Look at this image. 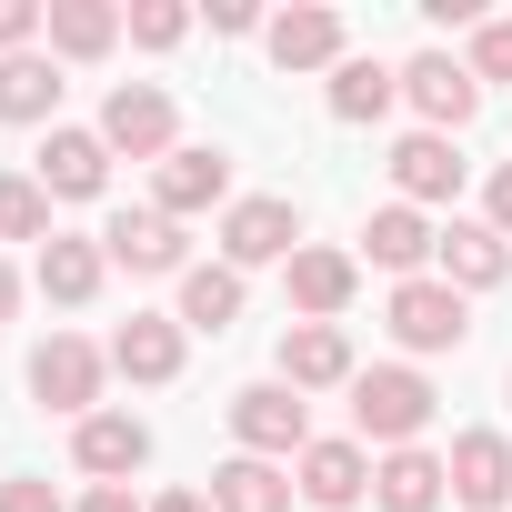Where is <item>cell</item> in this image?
<instances>
[{
	"label": "cell",
	"mask_w": 512,
	"mask_h": 512,
	"mask_svg": "<svg viewBox=\"0 0 512 512\" xmlns=\"http://www.w3.org/2000/svg\"><path fill=\"white\" fill-rule=\"evenodd\" d=\"M422 422H432V382H422L412 362H372V372H352V432H362V442L412 452Z\"/></svg>",
	"instance_id": "cell-1"
},
{
	"label": "cell",
	"mask_w": 512,
	"mask_h": 512,
	"mask_svg": "<svg viewBox=\"0 0 512 512\" xmlns=\"http://www.w3.org/2000/svg\"><path fill=\"white\" fill-rule=\"evenodd\" d=\"M382 322H392V342H402V352H462V342H472V302H462L442 272L392 282V312H382Z\"/></svg>",
	"instance_id": "cell-2"
},
{
	"label": "cell",
	"mask_w": 512,
	"mask_h": 512,
	"mask_svg": "<svg viewBox=\"0 0 512 512\" xmlns=\"http://www.w3.org/2000/svg\"><path fill=\"white\" fill-rule=\"evenodd\" d=\"M231 442L262 452V462H302V452H312L302 392H292V382H251V392H231Z\"/></svg>",
	"instance_id": "cell-3"
},
{
	"label": "cell",
	"mask_w": 512,
	"mask_h": 512,
	"mask_svg": "<svg viewBox=\"0 0 512 512\" xmlns=\"http://www.w3.org/2000/svg\"><path fill=\"white\" fill-rule=\"evenodd\" d=\"M101 372H111V352H91L81 332H51V342L31 352V402L91 422V412H101Z\"/></svg>",
	"instance_id": "cell-4"
},
{
	"label": "cell",
	"mask_w": 512,
	"mask_h": 512,
	"mask_svg": "<svg viewBox=\"0 0 512 512\" xmlns=\"http://www.w3.org/2000/svg\"><path fill=\"white\" fill-rule=\"evenodd\" d=\"M292 251H302V211H292L282 191H262V201H231V211H221V262H231V272L292 262Z\"/></svg>",
	"instance_id": "cell-5"
},
{
	"label": "cell",
	"mask_w": 512,
	"mask_h": 512,
	"mask_svg": "<svg viewBox=\"0 0 512 512\" xmlns=\"http://www.w3.org/2000/svg\"><path fill=\"white\" fill-rule=\"evenodd\" d=\"M101 251H111L131 282H181V272H191V241H181V221H171V211H111Z\"/></svg>",
	"instance_id": "cell-6"
},
{
	"label": "cell",
	"mask_w": 512,
	"mask_h": 512,
	"mask_svg": "<svg viewBox=\"0 0 512 512\" xmlns=\"http://www.w3.org/2000/svg\"><path fill=\"white\" fill-rule=\"evenodd\" d=\"M171 131H181V121H171V91H151V81H121V91L101 101V141L131 151V161H171V151H181Z\"/></svg>",
	"instance_id": "cell-7"
},
{
	"label": "cell",
	"mask_w": 512,
	"mask_h": 512,
	"mask_svg": "<svg viewBox=\"0 0 512 512\" xmlns=\"http://www.w3.org/2000/svg\"><path fill=\"white\" fill-rule=\"evenodd\" d=\"M402 101H412L432 131H462V121L482 111V81H472V61H452V51H422V61H402Z\"/></svg>",
	"instance_id": "cell-8"
},
{
	"label": "cell",
	"mask_w": 512,
	"mask_h": 512,
	"mask_svg": "<svg viewBox=\"0 0 512 512\" xmlns=\"http://www.w3.org/2000/svg\"><path fill=\"white\" fill-rule=\"evenodd\" d=\"M101 181H111V141L51 121V141H41V191H51V201H101Z\"/></svg>",
	"instance_id": "cell-9"
},
{
	"label": "cell",
	"mask_w": 512,
	"mask_h": 512,
	"mask_svg": "<svg viewBox=\"0 0 512 512\" xmlns=\"http://www.w3.org/2000/svg\"><path fill=\"white\" fill-rule=\"evenodd\" d=\"M71 462L101 472V482H131L151 462V422L141 412H91V422H71Z\"/></svg>",
	"instance_id": "cell-10"
},
{
	"label": "cell",
	"mask_w": 512,
	"mask_h": 512,
	"mask_svg": "<svg viewBox=\"0 0 512 512\" xmlns=\"http://www.w3.org/2000/svg\"><path fill=\"white\" fill-rule=\"evenodd\" d=\"M442 472H452V502H462V512H502V502H512V442H502V432H462V442L442 452Z\"/></svg>",
	"instance_id": "cell-11"
},
{
	"label": "cell",
	"mask_w": 512,
	"mask_h": 512,
	"mask_svg": "<svg viewBox=\"0 0 512 512\" xmlns=\"http://www.w3.org/2000/svg\"><path fill=\"white\" fill-rule=\"evenodd\" d=\"M362 362H352V332L342 322H292L282 332V382L292 392H332V382H352Z\"/></svg>",
	"instance_id": "cell-12"
},
{
	"label": "cell",
	"mask_w": 512,
	"mask_h": 512,
	"mask_svg": "<svg viewBox=\"0 0 512 512\" xmlns=\"http://www.w3.org/2000/svg\"><path fill=\"white\" fill-rule=\"evenodd\" d=\"M282 272H292V312H302V322H342V312H352V282H362V272H352V251L302 241Z\"/></svg>",
	"instance_id": "cell-13"
},
{
	"label": "cell",
	"mask_w": 512,
	"mask_h": 512,
	"mask_svg": "<svg viewBox=\"0 0 512 512\" xmlns=\"http://www.w3.org/2000/svg\"><path fill=\"white\" fill-rule=\"evenodd\" d=\"M211 201H231V161H221V151H171V161L151 171V211L191 221V211H211Z\"/></svg>",
	"instance_id": "cell-14"
},
{
	"label": "cell",
	"mask_w": 512,
	"mask_h": 512,
	"mask_svg": "<svg viewBox=\"0 0 512 512\" xmlns=\"http://www.w3.org/2000/svg\"><path fill=\"white\" fill-rule=\"evenodd\" d=\"M432 262H442L452 292H492V282L512 272V241H502L492 221H442V251H432Z\"/></svg>",
	"instance_id": "cell-15"
},
{
	"label": "cell",
	"mask_w": 512,
	"mask_h": 512,
	"mask_svg": "<svg viewBox=\"0 0 512 512\" xmlns=\"http://www.w3.org/2000/svg\"><path fill=\"white\" fill-rule=\"evenodd\" d=\"M362 251H372V262L382 272H402V282H422V262H432V251H442V231L412 211V201H382L372 221H362Z\"/></svg>",
	"instance_id": "cell-16"
},
{
	"label": "cell",
	"mask_w": 512,
	"mask_h": 512,
	"mask_svg": "<svg viewBox=\"0 0 512 512\" xmlns=\"http://www.w3.org/2000/svg\"><path fill=\"white\" fill-rule=\"evenodd\" d=\"M392 191L422 211V201H452L462 191V151H452V131H412L402 151H392Z\"/></svg>",
	"instance_id": "cell-17"
},
{
	"label": "cell",
	"mask_w": 512,
	"mask_h": 512,
	"mask_svg": "<svg viewBox=\"0 0 512 512\" xmlns=\"http://www.w3.org/2000/svg\"><path fill=\"white\" fill-rule=\"evenodd\" d=\"M442 492H452V472H442V452H382L372 462V502L382 512H442Z\"/></svg>",
	"instance_id": "cell-18"
},
{
	"label": "cell",
	"mask_w": 512,
	"mask_h": 512,
	"mask_svg": "<svg viewBox=\"0 0 512 512\" xmlns=\"http://www.w3.org/2000/svg\"><path fill=\"white\" fill-rule=\"evenodd\" d=\"M292 472L282 462H262V452H231L221 472H211V512H292Z\"/></svg>",
	"instance_id": "cell-19"
},
{
	"label": "cell",
	"mask_w": 512,
	"mask_h": 512,
	"mask_svg": "<svg viewBox=\"0 0 512 512\" xmlns=\"http://www.w3.org/2000/svg\"><path fill=\"white\" fill-rule=\"evenodd\" d=\"M362 492H372V452H362V442H312V452H302V502L352 512Z\"/></svg>",
	"instance_id": "cell-20"
},
{
	"label": "cell",
	"mask_w": 512,
	"mask_h": 512,
	"mask_svg": "<svg viewBox=\"0 0 512 512\" xmlns=\"http://www.w3.org/2000/svg\"><path fill=\"white\" fill-rule=\"evenodd\" d=\"M272 61L282 71H342V11H322V0L312 11H282L272 21Z\"/></svg>",
	"instance_id": "cell-21"
},
{
	"label": "cell",
	"mask_w": 512,
	"mask_h": 512,
	"mask_svg": "<svg viewBox=\"0 0 512 512\" xmlns=\"http://www.w3.org/2000/svg\"><path fill=\"white\" fill-rule=\"evenodd\" d=\"M111 372H131V382H171V372H181V322L131 312V322L111 332Z\"/></svg>",
	"instance_id": "cell-22"
},
{
	"label": "cell",
	"mask_w": 512,
	"mask_h": 512,
	"mask_svg": "<svg viewBox=\"0 0 512 512\" xmlns=\"http://www.w3.org/2000/svg\"><path fill=\"white\" fill-rule=\"evenodd\" d=\"M101 272H111V251H101V241H71V231H51V241H41V292H51V302H71V312H81V302L101 292Z\"/></svg>",
	"instance_id": "cell-23"
},
{
	"label": "cell",
	"mask_w": 512,
	"mask_h": 512,
	"mask_svg": "<svg viewBox=\"0 0 512 512\" xmlns=\"http://www.w3.org/2000/svg\"><path fill=\"white\" fill-rule=\"evenodd\" d=\"M51 111H61V61L11 51L0 61V121H51Z\"/></svg>",
	"instance_id": "cell-24"
},
{
	"label": "cell",
	"mask_w": 512,
	"mask_h": 512,
	"mask_svg": "<svg viewBox=\"0 0 512 512\" xmlns=\"http://www.w3.org/2000/svg\"><path fill=\"white\" fill-rule=\"evenodd\" d=\"M181 332H231L241 322V272L231 262H211V272H181V312H171Z\"/></svg>",
	"instance_id": "cell-25"
},
{
	"label": "cell",
	"mask_w": 512,
	"mask_h": 512,
	"mask_svg": "<svg viewBox=\"0 0 512 512\" xmlns=\"http://www.w3.org/2000/svg\"><path fill=\"white\" fill-rule=\"evenodd\" d=\"M121 41V11H111V0H51V51L61 61H101Z\"/></svg>",
	"instance_id": "cell-26"
},
{
	"label": "cell",
	"mask_w": 512,
	"mask_h": 512,
	"mask_svg": "<svg viewBox=\"0 0 512 512\" xmlns=\"http://www.w3.org/2000/svg\"><path fill=\"white\" fill-rule=\"evenodd\" d=\"M322 101H332V121H382V111L402 101V71H382V61H342Z\"/></svg>",
	"instance_id": "cell-27"
},
{
	"label": "cell",
	"mask_w": 512,
	"mask_h": 512,
	"mask_svg": "<svg viewBox=\"0 0 512 512\" xmlns=\"http://www.w3.org/2000/svg\"><path fill=\"white\" fill-rule=\"evenodd\" d=\"M0 241H51V191H41V171H0Z\"/></svg>",
	"instance_id": "cell-28"
},
{
	"label": "cell",
	"mask_w": 512,
	"mask_h": 512,
	"mask_svg": "<svg viewBox=\"0 0 512 512\" xmlns=\"http://www.w3.org/2000/svg\"><path fill=\"white\" fill-rule=\"evenodd\" d=\"M121 31H131L141 51H171V41L191 31V11H181V0H131V11H121Z\"/></svg>",
	"instance_id": "cell-29"
},
{
	"label": "cell",
	"mask_w": 512,
	"mask_h": 512,
	"mask_svg": "<svg viewBox=\"0 0 512 512\" xmlns=\"http://www.w3.org/2000/svg\"><path fill=\"white\" fill-rule=\"evenodd\" d=\"M472 81H512V21H482L472 31Z\"/></svg>",
	"instance_id": "cell-30"
},
{
	"label": "cell",
	"mask_w": 512,
	"mask_h": 512,
	"mask_svg": "<svg viewBox=\"0 0 512 512\" xmlns=\"http://www.w3.org/2000/svg\"><path fill=\"white\" fill-rule=\"evenodd\" d=\"M0 512H71V502H61L41 472H11V482H0Z\"/></svg>",
	"instance_id": "cell-31"
},
{
	"label": "cell",
	"mask_w": 512,
	"mask_h": 512,
	"mask_svg": "<svg viewBox=\"0 0 512 512\" xmlns=\"http://www.w3.org/2000/svg\"><path fill=\"white\" fill-rule=\"evenodd\" d=\"M31 31H51V11H41V0H0V61H11Z\"/></svg>",
	"instance_id": "cell-32"
},
{
	"label": "cell",
	"mask_w": 512,
	"mask_h": 512,
	"mask_svg": "<svg viewBox=\"0 0 512 512\" xmlns=\"http://www.w3.org/2000/svg\"><path fill=\"white\" fill-rule=\"evenodd\" d=\"M482 221H492V231H502V241H512V161H502V171H492V181H482Z\"/></svg>",
	"instance_id": "cell-33"
},
{
	"label": "cell",
	"mask_w": 512,
	"mask_h": 512,
	"mask_svg": "<svg viewBox=\"0 0 512 512\" xmlns=\"http://www.w3.org/2000/svg\"><path fill=\"white\" fill-rule=\"evenodd\" d=\"M81 512H141V502H131V482H101V492H81Z\"/></svg>",
	"instance_id": "cell-34"
},
{
	"label": "cell",
	"mask_w": 512,
	"mask_h": 512,
	"mask_svg": "<svg viewBox=\"0 0 512 512\" xmlns=\"http://www.w3.org/2000/svg\"><path fill=\"white\" fill-rule=\"evenodd\" d=\"M151 512H211V492H161Z\"/></svg>",
	"instance_id": "cell-35"
},
{
	"label": "cell",
	"mask_w": 512,
	"mask_h": 512,
	"mask_svg": "<svg viewBox=\"0 0 512 512\" xmlns=\"http://www.w3.org/2000/svg\"><path fill=\"white\" fill-rule=\"evenodd\" d=\"M11 312H21V272H11V262H0V322H11Z\"/></svg>",
	"instance_id": "cell-36"
}]
</instances>
